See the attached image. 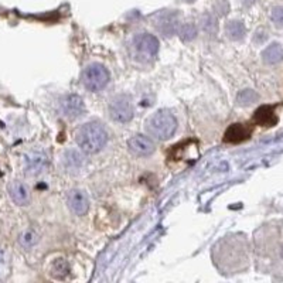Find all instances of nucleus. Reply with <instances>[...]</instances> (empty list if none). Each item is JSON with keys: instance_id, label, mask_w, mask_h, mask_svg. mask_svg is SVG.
Returning a JSON list of instances; mask_svg holds the SVG:
<instances>
[{"instance_id": "14", "label": "nucleus", "mask_w": 283, "mask_h": 283, "mask_svg": "<svg viewBox=\"0 0 283 283\" xmlns=\"http://www.w3.org/2000/svg\"><path fill=\"white\" fill-rule=\"evenodd\" d=\"M263 61L268 62V64H277L283 60V46L273 43L270 44L269 47L263 50L262 53Z\"/></svg>"}, {"instance_id": "10", "label": "nucleus", "mask_w": 283, "mask_h": 283, "mask_svg": "<svg viewBox=\"0 0 283 283\" xmlns=\"http://www.w3.org/2000/svg\"><path fill=\"white\" fill-rule=\"evenodd\" d=\"M60 111L64 116L69 117V119H76L84 113L85 105L78 95H67L60 102Z\"/></svg>"}, {"instance_id": "24", "label": "nucleus", "mask_w": 283, "mask_h": 283, "mask_svg": "<svg viewBox=\"0 0 283 283\" xmlns=\"http://www.w3.org/2000/svg\"><path fill=\"white\" fill-rule=\"evenodd\" d=\"M215 10H218L220 13L227 14L228 13V3L225 0H220L217 5H215Z\"/></svg>"}, {"instance_id": "3", "label": "nucleus", "mask_w": 283, "mask_h": 283, "mask_svg": "<svg viewBox=\"0 0 283 283\" xmlns=\"http://www.w3.org/2000/svg\"><path fill=\"white\" fill-rule=\"evenodd\" d=\"M109 83V72L101 64H91L83 72V84L87 90L92 92L104 90Z\"/></svg>"}, {"instance_id": "8", "label": "nucleus", "mask_w": 283, "mask_h": 283, "mask_svg": "<svg viewBox=\"0 0 283 283\" xmlns=\"http://www.w3.org/2000/svg\"><path fill=\"white\" fill-rule=\"evenodd\" d=\"M7 193L12 201L19 207H26L31 201V194L28 187L20 180H12L7 186Z\"/></svg>"}, {"instance_id": "9", "label": "nucleus", "mask_w": 283, "mask_h": 283, "mask_svg": "<svg viewBox=\"0 0 283 283\" xmlns=\"http://www.w3.org/2000/svg\"><path fill=\"white\" fill-rule=\"evenodd\" d=\"M67 204L75 215H85L90 208V198L83 190H71L67 194Z\"/></svg>"}, {"instance_id": "17", "label": "nucleus", "mask_w": 283, "mask_h": 283, "mask_svg": "<svg viewBox=\"0 0 283 283\" xmlns=\"http://www.w3.org/2000/svg\"><path fill=\"white\" fill-rule=\"evenodd\" d=\"M38 234L35 232L34 229H26V231H23L19 236V244H20L21 247L24 249H30L34 247L35 244L38 242Z\"/></svg>"}, {"instance_id": "13", "label": "nucleus", "mask_w": 283, "mask_h": 283, "mask_svg": "<svg viewBox=\"0 0 283 283\" xmlns=\"http://www.w3.org/2000/svg\"><path fill=\"white\" fill-rule=\"evenodd\" d=\"M251 126L244 124H235L231 125L228 128V131L225 132V142H229V143H239L242 140L248 139L251 136Z\"/></svg>"}, {"instance_id": "19", "label": "nucleus", "mask_w": 283, "mask_h": 283, "mask_svg": "<svg viewBox=\"0 0 283 283\" xmlns=\"http://www.w3.org/2000/svg\"><path fill=\"white\" fill-rule=\"evenodd\" d=\"M69 272V265L65 259H57L54 265L51 266V275L58 279H62L68 275Z\"/></svg>"}, {"instance_id": "18", "label": "nucleus", "mask_w": 283, "mask_h": 283, "mask_svg": "<svg viewBox=\"0 0 283 283\" xmlns=\"http://www.w3.org/2000/svg\"><path fill=\"white\" fill-rule=\"evenodd\" d=\"M177 31H179V37L184 43L193 42L194 38L197 37V33H198L194 23H184V24H181L177 28Z\"/></svg>"}, {"instance_id": "16", "label": "nucleus", "mask_w": 283, "mask_h": 283, "mask_svg": "<svg viewBox=\"0 0 283 283\" xmlns=\"http://www.w3.org/2000/svg\"><path fill=\"white\" fill-rule=\"evenodd\" d=\"M225 31H227V35L231 40H241L242 37L245 35V26L241 21L232 20L227 24Z\"/></svg>"}, {"instance_id": "25", "label": "nucleus", "mask_w": 283, "mask_h": 283, "mask_svg": "<svg viewBox=\"0 0 283 283\" xmlns=\"http://www.w3.org/2000/svg\"><path fill=\"white\" fill-rule=\"evenodd\" d=\"M180 2H184V3H193L194 0H180Z\"/></svg>"}, {"instance_id": "5", "label": "nucleus", "mask_w": 283, "mask_h": 283, "mask_svg": "<svg viewBox=\"0 0 283 283\" xmlns=\"http://www.w3.org/2000/svg\"><path fill=\"white\" fill-rule=\"evenodd\" d=\"M109 113H111L112 119L116 122H120V124L129 122L135 113L132 98L125 94L113 98L109 104Z\"/></svg>"}, {"instance_id": "2", "label": "nucleus", "mask_w": 283, "mask_h": 283, "mask_svg": "<svg viewBox=\"0 0 283 283\" xmlns=\"http://www.w3.org/2000/svg\"><path fill=\"white\" fill-rule=\"evenodd\" d=\"M177 119L170 111L161 109L153 113L146 122V129L149 135L157 140H167L177 131Z\"/></svg>"}, {"instance_id": "22", "label": "nucleus", "mask_w": 283, "mask_h": 283, "mask_svg": "<svg viewBox=\"0 0 283 283\" xmlns=\"http://www.w3.org/2000/svg\"><path fill=\"white\" fill-rule=\"evenodd\" d=\"M10 272V261L5 249L0 248V279L6 277Z\"/></svg>"}, {"instance_id": "15", "label": "nucleus", "mask_w": 283, "mask_h": 283, "mask_svg": "<svg viewBox=\"0 0 283 283\" xmlns=\"http://www.w3.org/2000/svg\"><path fill=\"white\" fill-rule=\"evenodd\" d=\"M255 122L259 125H263V126H273L276 124V116H275V112L270 106H262L259 108L255 113Z\"/></svg>"}, {"instance_id": "1", "label": "nucleus", "mask_w": 283, "mask_h": 283, "mask_svg": "<svg viewBox=\"0 0 283 283\" xmlns=\"http://www.w3.org/2000/svg\"><path fill=\"white\" fill-rule=\"evenodd\" d=\"M108 142V132L99 122H88L76 132V143L87 153L99 152Z\"/></svg>"}, {"instance_id": "12", "label": "nucleus", "mask_w": 283, "mask_h": 283, "mask_svg": "<svg viewBox=\"0 0 283 283\" xmlns=\"http://www.w3.org/2000/svg\"><path fill=\"white\" fill-rule=\"evenodd\" d=\"M84 163H85L84 156L76 150H67L62 154L61 165L64 167V170L69 174H75V173L81 172Z\"/></svg>"}, {"instance_id": "7", "label": "nucleus", "mask_w": 283, "mask_h": 283, "mask_svg": "<svg viewBox=\"0 0 283 283\" xmlns=\"http://www.w3.org/2000/svg\"><path fill=\"white\" fill-rule=\"evenodd\" d=\"M153 24L157 28L159 33L167 37H172L173 34L177 33V28H179V13L173 10L161 12L154 17Z\"/></svg>"}, {"instance_id": "23", "label": "nucleus", "mask_w": 283, "mask_h": 283, "mask_svg": "<svg viewBox=\"0 0 283 283\" xmlns=\"http://www.w3.org/2000/svg\"><path fill=\"white\" fill-rule=\"evenodd\" d=\"M270 19L276 27H283V7H275L270 13Z\"/></svg>"}, {"instance_id": "21", "label": "nucleus", "mask_w": 283, "mask_h": 283, "mask_svg": "<svg viewBox=\"0 0 283 283\" xmlns=\"http://www.w3.org/2000/svg\"><path fill=\"white\" fill-rule=\"evenodd\" d=\"M256 99H258V95L252 90L241 91L238 94V98H236V101H238L239 105H251L254 104Z\"/></svg>"}, {"instance_id": "4", "label": "nucleus", "mask_w": 283, "mask_h": 283, "mask_svg": "<svg viewBox=\"0 0 283 283\" xmlns=\"http://www.w3.org/2000/svg\"><path fill=\"white\" fill-rule=\"evenodd\" d=\"M132 46L135 50V54L142 61H150L159 51V40L149 33H140V34L135 35Z\"/></svg>"}, {"instance_id": "20", "label": "nucleus", "mask_w": 283, "mask_h": 283, "mask_svg": "<svg viewBox=\"0 0 283 283\" xmlns=\"http://www.w3.org/2000/svg\"><path fill=\"white\" fill-rule=\"evenodd\" d=\"M201 27L203 30L208 33V34H215L218 30V24H217V19L213 14H204L201 17Z\"/></svg>"}, {"instance_id": "11", "label": "nucleus", "mask_w": 283, "mask_h": 283, "mask_svg": "<svg viewBox=\"0 0 283 283\" xmlns=\"http://www.w3.org/2000/svg\"><path fill=\"white\" fill-rule=\"evenodd\" d=\"M128 146L131 149V152H133L138 156H149L154 152V145L149 138H146L143 135H135L129 139Z\"/></svg>"}, {"instance_id": "6", "label": "nucleus", "mask_w": 283, "mask_h": 283, "mask_svg": "<svg viewBox=\"0 0 283 283\" xmlns=\"http://www.w3.org/2000/svg\"><path fill=\"white\" fill-rule=\"evenodd\" d=\"M49 157L42 149H35L24 156V173L27 176H38L47 169Z\"/></svg>"}]
</instances>
